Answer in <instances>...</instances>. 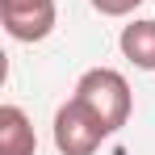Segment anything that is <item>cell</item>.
Wrapping results in <instances>:
<instances>
[{
	"label": "cell",
	"mask_w": 155,
	"mask_h": 155,
	"mask_svg": "<svg viewBox=\"0 0 155 155\" xmlns=\"http://www.w3.org/2000/svg\"><path fill=\"white\" fill-rule=\"evenodd\" d=\"M76 97L97 117H101L109 134L113 130H122L130 122V109H134V97H130V84L122 71H113V67H88L84 76L76 80Z\"/></svg>",
	"instance_id": "cell-1"
},
{
	"label": "cell",
	"mask_w": 155,
	"mask_h": 155,
	"mask_svg": "<svg viewBox=\"0 0 155 155\" xmlns=\"http://www.w3.org/2000/svg\"><path fill=\"white\" fill-rule=\"evenodd\" d=\"M105 138H109V126L80 97L59 105V113H54V147H59V155H92Z\"/></svg>",
	"instance_id": "cell-2"
},
{
	"label": "cell",
	"mask_w": 155,
	"mask_h": 155,
	"mask_svg": "<svg viewBox=\"0 0 155 155\" xmlns=\"http://www.w3.org/2000/svg\"><path fill=\"white\" fill-rule=\"evenodd\" d=\"M117 46L138 71H155V21H130L117 38Z\"/></svg>",
	"instance_id": "cell-5"
},
{
	"label": "cell",
	"mask_w": 155,
	"mask_h": 155,
	"mask_svg": "<svg viewBox=\"0 0 155 155\" xmlns=\"http://www.w3.org/2000/svg\"><path fill=\"white\" fill-rule=\"evenodd\" d=\"M88 4H92L101 17H130L143 0H88Z\"/></svg>",
	"instance_id": "cell-6"
},
{
	"label": "cell",
	"mask_w": 155,
	"mask_h": 155,
	"mask_svg": "<svg viewBox=\"0 0 155 155\" xmlns=\"http://www.w3.org/2000/svg\"><path fill=\"white\" fill-rule=\"evenodd\" d=\"M38 134L21 105H0V155H34Z\"/></svg>",
	"instance_id": "cell-4"
},
{
	"label": "cell",
	"mask_w": 155,
	"mask_h": 155,
	"mask_svg": "<svg viewBox=\"0 0 155 155\" xmlns=\"http://www.w3.org/2000/svg\"><path fill=\"white\" fill-rule=\"evenodd\" d=\"M54 0H0V21L17 42H42L54 29Z\"/></svg>",
	"instance_id": "cell-3"
}]
</instances>
